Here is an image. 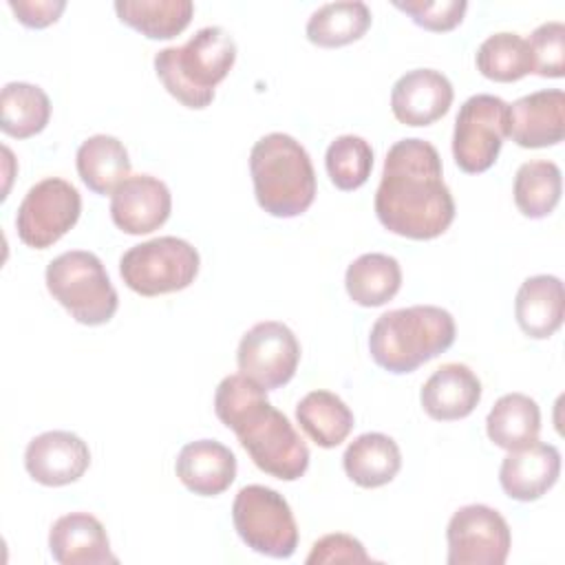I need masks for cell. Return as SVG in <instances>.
I'll use <instances>...</instances> for the list:
<instances>
[{
  "mask_svg": "<svg viewBox=\"0 0 565 565\" xmlns=\"http://www.w3.org/2000/svg\"><path fill=\"white\" fill-rule=\"evenodd\" d=\"M79 212L77 188L60 177H46L24 194L15 214V230L24 245L46 249L77 223Z\"/></svg>",
  "mask_w": 565,
  "mask_h": 565,
  "instance_id": "cell-10",
  "label": "cell"
},
{
  "mask_svg": "<svg viewBox=\"0 0 565 565\" xmlns=\"http://www.w3.org/2000/svg\"><path fill=\"white\" fill-rule=\"evenodd\" d=\"M452 97V84L441 71L413 68L393 84L391 110L399 124L430 126L448 113Z\"/></svg>",
  "mask_w": 565,
  "mask_h": 565,
  "instance_id": "cell-16",
  "label": "cell"
},
{
  "mask_svg": "<svg viewBox=\"0 0 565 565\" xmlns=\"http://www.w3.org/2000/svg\"><path fill=\"white\" fill-rule=\"evenodd\" d=\"M375 214L388 232L413 241L437 238L450 227L455 199L430 141L408 137L388 148L375 192Z\"/></svg>",
  "mask_w": 565,
  "mask_h": 565,
  "instance_id": "cell-1",
  "label": "cell"
},
{
  "mask_svg": "<svg viewBox=\"0 0 565 565\" xmlns=\"http://www.w3.org/2000/svg\"><path fill=\"white\" fill-rule=\"evenodd\" d=\"M49 550L60 565H106L119 563L102 521L88 512L60 516L49 532Z\"/></svg>",
  "mask_w": 565,
  "mask_h": 565,
  "instance_id": "cell-18",
  "label": "cell"
},
{
  "mask_svg": "<svg viewBox=\"0 0 565 565\" xmlns=\"http://www.w3.org/2000/svg\"><path fill=\"white\" fill-rule=\"evenodd\" d=\"M88 466L90 450L86 441L68 430H46L33 437L24 450V468L29 477L49 488L77 481Z\"/></svg>",
  "mask_w": 565,
  "mask_h": 565,
  "instance_id": "cell-14",
  "label": "cell"
},
{
  "mask_svg": "<svg viewBox=\"0 0 565 565\" xmlns=\"http://www.w3.org/2000/svg\"><path fill=\"white\" fill-rule=\"evenodd\" d=\"M249 172L258 205L276 218L300 216L316 199V172L309 152L291 135L269 132L260 137L249 152Z\"/></svg>",
  "mask_w": 565,
  "mask_h": 565,
  "instance_id": "cell-5",
  "label": "cell"
},
{
  "mask_svg": "<svg viewBox=\"0 0 565 565\" xmlns=\"http://www.w3.org/2000/svg\"><path fill=\"white\" fill-rule=\"evenodd\" d=\"M514 203L527 218H543L561 201L563 177L554 161L536 159L519 166L514 174Z\"/></svg>",
  "mask_w": 565,
  "mask_h": 565,
  "instance_id": "cell-30",
  "label": "cell"
},
{
  "mask_svg": "<svg viewBox=\"0 0 565 565\" xmlns=\"http://www.w3.org/2000/svg\"><path fill=\"white\" fill-rule=\"evenodd\" d=\"M241 541L269 558H289L298 547V525L287 499L267 486H243L232 503Z\"/></svg>",
  "mask_w": 565,
  "mask_h": 565,
  "instance_id": "cell-8",
  "label": "cell"
},
{
  "mask_svg": "<svg viewBox=\"0 0 565 565\" xmlns=\"http://www.w3.org/2000/svg\"><path fill=\"white\" fill-rule=\"evenodd\" d=\"M324 166L338 190H358L366 183L373 170V148L364 137L340 135L329 143Z\"/></svg>",
  "mask_w": 565,
  "mask_h": 565,
  "instance_id": "cell-32",
  "label": "cell"
},
{
  "mask_svg": "<svg viewBox=\"0 0 565 565\" xmlns=\"http://www.w3.org/2000/svg\"><path fill=\"white\" fill-rule=\"evenodd\" d=\"M174 472L190 492L216 497L236 479V457L216 439H196L179 450Z\"/></svg>",
  "mask_w": 565,
  "mask_h": 565,
  "instance_id": "cell-20",
  "label": "cell"
},
{
  "mask_svg": "<svg viewBox=\"0 0 565 565\" xmlns=\"http://www.w3.org/2000/svg\"><path fill=\"white\" fill-rule=\"evenodd\" d=\"M307 565H329V563H373V558L366 554L364 545L344 532H333L320 536L311 552L305 558Z\"/></svg>",
  "mask_w": 565,
  "mask_h": 565,
  "instance_id": "cell-35",
  "label": "cell"
},
{
  "mask_svg": "<svg viewBox=\"0 0 565 565\" xmlns=\"http://www.w3.org/2000/svg\"><path fill=\"white\" fill-rule=\"evenodd\" d=\"M565 93L545 88L508 104V137L521 148H547L563 141Z\"/></svg>",
  "mask_w": 565,
  "mask_h": 565,
  "instance_id": "cell-15",
  "label": "cell"
},
{
  "mask_svg": "<svg viewBox=\"0 0 565 565\" xmlns=\"http://www.w3.org/2000/svg\"><path fill=\"white\" fill-rule=\"evenodd\" d=\"M395 9L408 13L413 22L426 31H452L461 24L468 9L466 0H395Z\"/></svg>",
  "mask_w": 565,
  "mask_h": 565,
  "instance_id": "cell-34",
  "label": "cell"
},
{
  "mask_svg": "<svg viewBox=\"0 0 565 565\" xmlns=\"http://www.w3.org/2000/svg\"><path fill=\"white\" fill-rule=\"evenodd\" d=\"M527 46L532 51L536 75L541 77L565 75V24L561 20H550L539 24L530 33Z\"/></svg>",
  "mask_w": 565,
  "mask_h": 565,
  "instance_id": "cell-33",
  "label": "cell"
},
{
  "mask_svg": "<svg viewBox=\"0 0 565 565\" xmlns=\"http://www.w3.org/2000/svg\"><path fill=\"white\" fill-rule=\"evenodd\" d=\"M455 318L435 305H413L382 313L369 333L373 362L395 375L413 373L455 342Z\"/></svg>",
  "mask_w": 565,
  "mask_h": 565,
  "instance_id": "cell-3",
  "label": "cell"
},
{
  "mask_svg": "<svg viewBox=\"0 0 565 565\" xmlns=\"http://www.w3.org/2000/svg\"><path fill=\"white\" fill-rule=\"evenodd\" d=\"M371 26V9L362 0L320 4L307 20V38L316 46L335 49L360 40Z\"/></svg>",
  "mask_w": 565,
  "mask_h": 565,
  "instance_id": "cell-26",
  "label": "cell"
},
{
  "mask_svg": "<svg viewBox=\"0 0 565 565\" xmlns=\"http://www.w3.org/2000/svg\"><path fill=\"white\" fill-rule=\"evenodd\" d=\"M486 433L503 450L530 446L541 433V408L525 393L501 395L486 417Z\"/></svg>",
  "mask_w": 565,
  "mask_h": 565,
  "instance_id": "cell-23",
  "label": "cell"
},
{
  "mask_svg": "<svg viewBox=\"0 0 565 565\" xmlns=\"http://www.w3.org/2000/svg\"><path fill=\"white\" fill-rule=\"evenodd\" d=\"M505 137L508 104L501 97L488 93L468 97L455 117V163L468 174L486 172L494 166Z\"/></svg>",
  "mask_w": 565,
  "mask_h": 565,
  "instance_id": "cell-9",
  "label": "cell"
},
{
  "mask_svg": "<svg viewBox=\"0 0 565 565\" xmlns=\"http://www.w3.org/2000/svg\"><path fill=\"white\" fill-rule=\"evenodd\" d=\"M296 419L300 428L320 446V448H335L340 446L351 428H353V413L331 391H311L307 393L296 406Z\"/></svg>",
  "mask_w": 565,
  "mask_h": 565,
  "instance_id": "cell-27",
  "label": "cell"
},
{
  "mask_svg": "<svg viewBox=\"0 0 565 565\" xmlns=\"http://www.w3.org/2000/svg\"><path fill=\"white\" fill-rule=\"evenodd\" d=\"M349 298L360 307H382L395 298L402 287V267L397 258L380 252L358 256L344 274Z\"/></svg>",
  "mask_w": 565,
  "mask_h": 565,
  "instance_id": "cell-25",
  "label": "cell"
},
{
  "mask_svg": "<svg viewBox=\"0 0 565 565\" xmlns=\"http://www.w3.org/2000/svg\"><path fill=\"white\" fill-rule=\"evenodd\" d=\"M342 466L355 486L380 488L391 483L399 472L402 452L393 437L384 433H364L347 446Z\"/></svg>",
  "mask_w": 565,
  "mask_h": 565,
  "instance_id": "cell-22",
  "label": "cell"
},
{
  "mask_svg": "<svg viewBox=\"0 0 565 565\" xmlns=\"http://www.w3.org/2000/svg\"><path fill=\"white\" fill-rule=\"evenodd\" d=\"M13 15L29 29H44L62 15L66 9L64 0H9Z\"/></svg>",
  "mask_w": 565,
  "mask_h": 565,
  "instance_id": "cell-36",
  "label": "cell"
},
{
  "mask_svg": "<svg viewBox=\"0 0 565 565\" xmlns=\"http://www.w3.org/2000/svg\"><path fill=\"white\" fill-rule=\"evenodd\" d=\"M77 174L95 194L113 190L130 177V157L126 146L113 135H93L77 148Z\"/></svg>",
  "mask_w": 565,
  "mask_h": 565,
  "instance_id": "cell-24",
  "label": "cell"
},
{
  "mask_svg": "<svg viewBox=\"0 0 565 565\" xmlns=\"http://www.w3.org/2000/svg\"><path fill=\"white\" fill-rule=\"evenodd\" d=\"M448 565H503L512 534L508 521L490 505L459 508L446 527Z\"/></svg>",
  "mask_w": 565,
  "mask_h": 565,
  "instance_id": "cell-11",
  "label": "cell"
},
{
  "mask_svg": "<svg viewBox=\"0 0 565 565\" xmlns=\"http://www.w3.org/2000/svg\"><path fill=\"white\" fill-rule=\"evenodd\" d=\"M481 399V382L475 371L461 362H448L433 371L424 382L419 402L428 417L452 422L468 417Z\"/></svg>",
  "mask_w": 565,
  "mask_h": 565,
  "instance_id": "cell-19",
  "label": "cell"
},
{
  "mask_svg": "<svg viewBox=\"0 0 565 565\" xmlns=\"http://www.w3.org/2000/svg\"><path fill=\"white\" fill-rule=\"evenodd\" d=\"M119 20L150 40H170L192 20L190 0H117Z\"/></svg>",
  "mask_w": 565,
  "mask_h": 565,
  "instance_id": "cell-28",
  "label": "cell"
},
{
  "mask_svg": "<svg viewBox=\"0 0 565 565\" xmlns=\"http://www.w3.org/2000/svg\"><path fill=\"white\" fill-rule=\"evenodd\" d=\"M51 119L49 95L29 82H9L0 93V128L4 135L26 139L46 128Z\"/></svg>",
  "mask_w": 565,
  "mask_h": 565,
  "instance_id": "cell-29",
  "label": "cell"
},
{
  "mask_svg": "<svg viewBox=\"0 0 565 565\" xmlns=\"http://www.w3.org/2000/svg\"><path fill=\"white\" fill-rule=\"evenodd\" d=\"M477 68L492 82H516L534 73L532 51L527 40L512 31L488 35L477 49Z\"/></svg>",
  "mask_w": 565,
  "mask_h": 565,
  "instance_id": "cell-31",
  "label": "cell"
},
{
  "mask_svg": "<svg viewBox=\"0 0 565 565\" xmlns=\"http://www.w3.org/2000/svg\"><path fill=\"white\" fill-rule=\"evenodd\" d=\"M172 210L168 185L152 174H132L110 194L113 223L132 236L159 230Z\"/></svg>",
  "mask_w": 565,
  "mask_h": 565,
  "instance_id": "cell-13",
  "label": "cell"
},
{
  "mask_svg": "<svg viewBox=\"0 0 565 565\" xmlns=\"http://www.w3.org/2000/svg\"><path fill=\"white\" fill-rule=\"evenodd\" d=\"M46 289L71 318L79 324H106L117 307V289L99 256L84 249H71L46 265Z\"/></svg>",
  "mask_w": 565,
  "mask_h": 565,
  "instance_id": "cell-6",
  "label": "cell"
},
{
  "mask_svg": "<svg viewBox=\"0 0 565 565\" xmlns=\"http://www.w3.org/2000/svg\"><path fill=\"white\" fill-rule=\"evenodd\" d=\"M236 62V42L223 26L199 29L183 46H166L154 55V73L183 106L201 110L212 104L214 88Z\"/></svg>",
  "mask_w": 565,
  "mask_h": 565,
  "instance_id": "cell-4",
  "label": "cell"
},
{
  "mask_svg": "<svg viewBox=\"0 0 565 565\" xmlns=\"http://www.w3.org/2000/svg\"><path fill=\"white\" fill-rule=\"evenodd\" d=\"M514 316L521 331L534 340L554 335L565 316V294L558 276L539 274L521 282L514 300Z\"/></svg>",
  "mask_w": 565,
  "mask_h": 565,
  "instance_id": "cell-21",
  "label": "cell"
},
{
  "mask_svg": "<svg viewBox=\"0 0 565 565\" xmlns=\"http://www.w3.org/2000/svg\"><path fill=\"white\" fill-rule=\"evenodd\" d=\"M214 413L263 472L280 481H296L307 472V444L254 380L243 373L223 377L214 393Z\"/></svg>",
  "mask_w": 565,
  "mask_h": 565,
  "instance_id": "cell-2",
  "label": "cell"
},
{
  "mask_svg": "<svg viewBox=\"0 0 565 565\" xmlns=\"http://www.w3.org/2000/svg\"><path fill=\"white\" fill-rule=\"evenodd\" d=\"M199 252L177 236H159L132 245L119 258V274L139 296H161L190 287L199 274Z\"/></svg>",
  "mask_w": 565,
  "mask_h": 565,
  "instance_id": "cell-7",
  "label": "cell"
},
{
  "mask_svg": "<svg viewBox=\"0 0 565 565\" xmlns=\"http://www.w3.org/2000/svg\"><path fill=\"white\" fill-rule=\"evenodd\" d=\"M238 371L265 391L285 386L298 369L300 342L294 331L278 320L256 322L238 342Z\"/></svg>",
  "mask_w": 565,
  "mask_h": 565,
  "instance_id": "cell-12",
  "label": "cell"
},
{
  "mask_svg": "<svg viewBox=\"0 0 565 565\" xmlns=\"http://www.w3.org/2000/svg\"><path fill=\"white\" fill-rule=\"evenodd\" d=\"M561 475V452L552 444L534 441L519 450H508L499 468V483L514 501L541 499Z\"/></svg>",
  "mask_w": 565,
  "mask_h": 565,
  "instance_id": "cell-17",
  "label": "cell"
}]
</instances>
